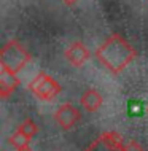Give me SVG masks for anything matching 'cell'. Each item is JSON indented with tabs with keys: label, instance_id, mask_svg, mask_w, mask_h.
Here are the masks:
<instances>
[{
	"label": "cell",
	"instance_id": "cell-1",
	"mask_svg": "<svg viewBox=\"0 0 148 151\" xmlns=\"http://www.w3.org/2000/svg\"><path fill=\"white\" fill-rule=\"evenodd\" d=\"M96 58L105 68L118 75L137 58V51L121 35L115 34L97 48Z\"/></svg>",
	"mask_w": 148,
	"mask_h": 151
},
{
	"label": "cell",
	"instance_id": "cell-2",
	"mask_svg": "<svg viewBox=\"0 0 148 151\" xmlns=\"http://www.w3.org/2000/svg\"><path fill=\"white\" fill-rule=\"evenodd\" d=\"M32 56L18 40H10L3 45L0 51V67L6 68L8 72L18 73L30 62Z\"/></svg>",
	"mask_w": 148,
	"mask_h": 151
},
{
	"label": "cell",
	"instance_id": "cell-3",
	"mask_svg": "<svg viewBox=\"0 0 148 151\" xmlns=\"http://www.w3.org/2000/svg\"><path fill=\"white\" fill-rule=\"evenodd\" d=\"M29 91H30L37 99L49 102L56 99L61 94L62 88L57 81L53 78L51 75H48L46 72H38V75L29 83Z\"/></svg>",
	"mask_w": 148,
	"mask_h": 151
},
{
	"label": "cell",
	"instance_id": "cell-4",
	"mask_svg": "<svg viewBox=\"0 0 148 151\" xmlns=\"http://www.w3.org/2000/svg\"><path fill=\"white\" fill-rule=\"evenodd\" d=\"M124 145L126 143L123 142V137L120 134L115 130H108V132H104L99 138H96L83 151H124Z\"/></svg>",
	"mask_w": 148,
	"mask_h": 151
},
{
	"label": "cell",
	"instance_id": "cell-5",
	"mask_svg": "<svg viewBox=\"0 0 148 151\" xmlns=\"http://www.w3.org/2000/svg\"><path fill=\"white\" fill-rule=\"evenodd\" d=\"M80 119H81V111L72 104H62L54 111V121L64 130L73 129Z\"/></svg>",
	"mask_w": 148,
	"mask_h": 151
},
{
	"label": "cell",
	"instance_id": "cell-6",
	"mask_svg": "<svg viewBox=\"0 0 148 151\" xmlns=\"http://www.w3.org/2000/svg\"><path fill=\"white\" fill-rule=\"evenodd\" d=\"M65 59L70 62L73 67H83V65L91 59V52L81 42H73L65 51Z\"/></svg>",
	"mask_w": 148,
	"mask_h": 151
},
{
	"label": "cell",
	"instance_id": "cell-7",
	"mask_svg": "<svg viewBox=\"0 0 148 151\" xmlns=\"http://www.w3.org/2000/svg\"><path fill=\"white\" fill-rule=\"evenodd\" d=\"M19 83H21V80L16 76V73L0 67V97L2 99H8L18 89Z\"/></svg>",
	"mask_w": 148,
	"mask_h": 151
},
{
	"label": "cell",
	"instance_id": "cell-8",
	"mask_svg": "<svg viewBox=\"0 0 148 151\" xmlns=\"http://www.w3.org/2000/svg\"><path fill=\"white\" fill-rule=\"evenodd\" d=\"M80 104L86 111L94 113L102 107L104 97L100 96V92H99L97 89H88V91L83 92V96H81V99H80Z\"/></svg>",
	"mask_w": 148,
	"mask_h": 151
},
{
	"label": "cell",
	"instance_id": "cell-9",
	"mask_svg": "<svg viewBox=\"0 0 148 151\" xmlns=\"http://www.w3.org/2000/svg\"><path fill=\"white\" fill-rule=\"evenodd\" d=\"M16 130L22 132L24 135H27L32 140V138L37 135V132H38V126L34 122V119H26V121H22L21 124L18 126V129H16Z\"/></svg>",
	"mask_w": 148,
	"mask_h": 151
},
{
	"label": "cell",
	"instance_id": "cell-10",
	"mask_svg": "<svg viewBox=\"0 0 148 151\" xmlns=\"http://www.w3.org/2000/svg\"><path fill=\"white\" fill-rule=\"evenodd\" d=\"M29 143H30V138L27 135H24L22 132H19V130H16L13 135L10 137V145L14 146L16 150L26 148V146H29Z\"/></svg>",
	"mask_w": 148,
	"mask_h": 151
},
{
	"label": "cell",
	"instance_id": "cell-11",
	"mask_svg": "<svg viewBox=\"0 0 148 151\" xmlns=\"http://www.w3.org/2000/svg\"><path fill=\"white\" fill-rule=\"evenodd\" d=\"M124 151H145V148H143L137 140H129L124 145Z\"/></svg>",
	"mask_w": 148,
	"mask_h": 151
},
{
	"label": "cell",
	"instance_id": "cell-12",
	"mask_svg": "<svg viewBox=\"0 0 148 151\" xmlns=\"http://www.w3.org/2000/svg\"><path fill=\"white\" fill-rule=\"evenodd\" d=\"M62 2L65 3V5H75L78 0H62Z\"/></svg>",
	"mask_w": 148,
	"mask_h": 151
},
{
	"label": "cell",
	"instance_id": "cell-13",
	"mask_svg": "<svg viewBox=\"0 0 148 151\" xmlns=\"http://www.w3.org/2000/svg\"><path fill=\"white\" fill-rule=\"evenodd\" d=\"M16 151H34L32 148H29V146H26V148H21V150H16Z\"/></svg>",
	"mask_w": 148,
	"mask_h": 151
},
{
	"label": "cell",
	"instance_id": "cell-14",
	"mask_svg": "<svg viewBox=\"0 0 148 151\" xmlns=\"http://www.w3.org/2000/svg\"><path fill=\"white\" fill-rule=\"evenodd\" d=\"M147 113H148V105H147Z\"/></svg>",
	"mask_w": 148,
	"mask_h": 151
}]
</instances>
